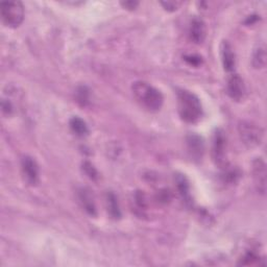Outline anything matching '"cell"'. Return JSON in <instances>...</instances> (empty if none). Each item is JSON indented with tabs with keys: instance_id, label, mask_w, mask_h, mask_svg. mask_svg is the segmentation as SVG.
Here are the masks:
<instances>
[{
	"instance_id": "cell-1",
	"label": "cell",
	"mask_w": 267,
	"mask_h": 267,
	"mask_svg": "<svg viewBox=\"0 0 267 267\" xmlns=\"http://www.w3.org/2000/svg\"><path fill=\"white\" fill-rule=\"evenodd\" d=\"M132 91L135 99L141 106L149 112H158L162 108L164 97L158 89L145 82H136L132 86Z\"/></svg>"
},
{
	"instance_id": "cell-2",
	"label": "cell",
	"mask_w": 267,
	"mask_h": 267,
	"mask_svg": "<svg viewBox=\"0 0 267 267\" xmlns=\"http://www.w3.org/2000/svg\"><path fill=\"white\" fill-rule=\"evenodd\" d=\"M177 110L181 118L188 123L198 122L203 116V106L200 98L187 90L177 92Z\"/></svg>"
},
{
	"instance_id": "cell-3",
	"label": "cell",
	"mask_w": 267,
	"mask_h": 267,
	"mask_svg": "<svg viewBox=\"0 0 267 267\" xmlns=\"http://www.w3.org/2000/svg\"><path fill=\"white\" fill-rule=\"evenodd\" d=\"M238 133L243 144L250 148L259 146L264 138L262 128L251 121H240L238 124Z\"/></svg>"
},
{
	"instance_id": "cell-4",
	"label": "cell",
	"mask_w": 267,
	"mask_h": 267,
	"mask_svg": "<svg viewBox=\"0 0 267 267\" xmlns=\"http://www.w3.org/2000/svg\"><path fill=\"white\" fill-rule=\"evenodd\" d=\"M3 22L9 27H18L24 20V7L20 2L2 4Z\"/></svg>"
},
{
	"instance_id": "cell-5",
	"label": "cell",
	"mask_w": 267,
	"mask_h": 267,
	"mask_svg": "<svg viewBox=\"0 0 267 267\" xmlns=\"http://www.w3.org/2000/svg\"><path fill=\"white\" fill-rule=\"evenodd\" d=\"M21 169L27 184L34 186L39 183V166L29 156H24L21 160Z\"/></svg>"
},
{
	"instance_id": "cell-6",
	"label": "cell",
	"mask_w": 267,
	"mask_h": 267,
	"mask_svg": "<svg viewBox=\"0 0 267 267\" xmlns=\"http://www.w3.org/2000/svg\"><path fill=\"white\" fill-rule=\"evenodd\" d=\"M225 146H226V137L222 130H217L213 137L212 144V156L213 160L218 165L224 164L225 157Z\"/></svg>"
},
{
	"instance_id": "cell-7",
	"label": "cell",
	"mask_w": 267,
	"mask_h": 267,
	"mask_svg": "<svg viewBox=\"0 0 267 267\" xmlns=\"http://www.w3.org/2000/svg\"><path fill=\"white\" fill-rule=\"evenodd\" d=\"M226 93L235 101H239L243 98L245 94V85L241 77L238 74H233L228 79L226 85Z\"/></svg>"
},
{
	"instance_id": "cell-8",
	"label": "cell",
	"mask_w": 267,
	"mask_h": 267,
	"mask_svg": "<svg viewBox=\"0 0 267 267\" xmlns=\"http://www.w3.org/2000/svg\"><path fill=\"white\" fill-rule=\"evenodd\" d=\"M253 174L257 190L261 194L266 193V164L261 158L256 159L253 163Z\"/></svg>"
},
{
	"instance_id": "cell-9",
	"label": "cell",
	"mask_w": 267,
	"mask_h": 267,
	"mask_svg": "<svg viewBox=\"0 0 267 267\" xmlns=\"http://www.w3.org/2000/svg\"><path fill=\"white\" fill-rule=\"evenodd\" d=\"M187 147L190 156L193 159L200 160L203 158L205 151V143L202 137L195 134H191L187 137Z\"/></svg>"
},
{
	"instance_id": "cell-10",
	"label": "cell",
	"mask_w": 267,
	"mask_h": 267,
	"mask_svg": "<svg viewBox=\"0 0 267 267\" xmlns=\"http://www.w3.org/2000/svg\"><path fill=\"white\" fill-rule=\"evenodd\" d=\"M189 34L190 39L197 44H201L205 41L206 34H207V28L205 22L200 19V18H194L190 24L189 28Z\"/></svg>"
},
{
	"instance_id": "cell-11",
	"label": "cell",
	"mask_w": 267,
	"mask_h": 267,
	"mask_svg": "<svg viewBox=\"0 0 267 267\" xmlns=\"http://www.w3.org/2000/svg\"><path fill=\"white\" fill-rule=\"evenodd\" d=\"M79 200L85 211L89 215L95 216L96 215V206L94 203V199L91 194V191L88 188L82 187L79 190Z\"/></svg>"
},
{
	"instance_id": "cell-12",
	"label": "cell",
	"mask_w": 267,
	"mask_h": 267,
	"mask_svg": "<svg viewBox=\"0 0 267 267\" xmlns=\"http://www.w3.org/2000/svg\"><path fill=\"white\" fill-rule=\"evenodd\" d=\"M221 58L224 69L227 72H232L235 69V53L233 52V48L227 42L222 43L221 47Z\"/></svg>"
},
{
	"instance_id": "cell-13",
	"label": "cell",
	"mask_w": 267,
	"mask_h": 267,
	"mask_svg": "<svg viewBox=\"0 0 267 267\" xmlns=\"http://www.w3.org/2000/svg\"><path fill=\"white\" fill-rule=\"evenodd\" d=\"M105 204L109 215L113 219H119L121 217V211L118 203V199L113 192H108L105 195Z\"/></svg>"
},
{
	"instance_id": "cell-14",
	"label": "cell",
	"mask_w": 267,
	"mask_h": 267,
	"mask_svg": "<svg viewBox=\"0 0 267 267\" xmlns=\"http://www.w3.org/2000/svg\"><path fill=\"white\" fill-rule=\"evenodd\" d=\"M69 126L72 131L79 137H86L89 134V129L87 123L80 117H72L69 121Z\"/></svg>"
},
{
	"instance_id": "cell-15",
	"label": "cell",
	"mask_w": 267,
	"mask_h": 267,
	"mask_svg": "<svg viewBox=\"0 0 267 267\" xmlns=\"http://www.w3.org/2000/svg\"><path fill=\"white\" fill-rule=\"evenodd\" d=\"M174 180H175L177 190H179L180 194L182 195V198L186 202H189L190 201V186H189L188 180L186 179V176L183 174H177Z\"/></svg>"
},
{
	"instance_id": "cell-16",
	"label": "cell",
	"mask_w": 267,
	"mask_h": 267,
	"mask_svg": "<svg viewBox=\"0 0 267 267\" xmlns=\"http://www.w3.org/2000/svg\"><path fill=\"white\" fill-rule=\"evenodd\" d=\"M266 49L265 46H259L253 55V66L256 69L264 68L266 65Z\"/></svg>"
},
{
	"instance_id": "cell-17",
	"label": "cell",
	"mask_w": 267,
	"mask_h": 267,
	"mask_svg": "<svg viewBox=\"0 0 267 267\" xmlns=\"http://www.w3.org/2000/svg\"><path fill=\"white\" fill-rule=\"evenodd\" d=\"M89 92H90V91L88 90V88L84 87V86L80 87L77 90V101L81 105L85 106V105H87L89 103V101H90V100H89V99H90V93H89Z\"/></svg>"
},
{
	"instance_id": "cell-18",
	"label": "cell",
	"mask_w": 267,
	"mask_h": 267,
	"mask_svg": "<svg viewBox=\"0 0 267 267\" xmlns=\"http://www.w3.org/2000/svg\"><path fill=\"white\" fill-rule=\"evenodd\" d=\"M260 258L255 255L254 253H247L245 256L241 259V262L239 263L240 265H257L260 264Z\"/></svg>"
},
{
	"instance_id": "cell-19",
	"label": "cell",
	"mask_w": 267,
	"mask_h": 267,
	"mask_svg": "<svg viewBox=\"0 0 267 267\" xmlns=\"http://www.w3.org/2000/svg\"><path fill=\"white\" fill-rule=\"evenodd\" d=\"M83 169H84L85 173H86L89 177H90V179L95 180L96 177H97V171H96V169L93 167L92 164H90L89 162L84 163V165H83Z\"/></svg>"
},
{
	"instance_id": "cell-20",
	"label": "cell",
	"mask_w": 267,
	"mask_h": 267,
	"mask_svg": "<svg viewBox=\"0 0 267 267\" xmlns=\"http://www.w3.org/2000/svg\"><path fill=\"white\" fill-rule=\"evenodd\" d=\"M2 108H3V113L5 115H8V116H11L14 113V111H15V108H14L13 103L9 99H3Z\"/></svg>"
},
{
	"instance_id": "cell-21",
	"label": "cell",
	"mask_w": 267,
	"mask_h": 267,
	"mask_svg": "<svg viewBox=\"0 0 267 267\" xmlns=\"http://www.w3.org/2000/svg\"><path fill=\"white\" fill-rule=\"evenodd\" d=\"M161 5L164 7L165 10L170 11V12H174L180 8V6L182 4L179 2H163V3H161Z\"/></svg>"
},
{
	"instance_id": "cell-22",
	"label": "cell",
	"mask_w": 267,
	"mask_h": 267,
	"mask_svg": "<svg viewBox=\"0 0 267 267\" xmlns=\"http://www.w3.org/2000/svg\"><path fill=\"white\" fill-rule=\"evenodd\" d=\"M185 61L188 62L190 65L199 66L202 63V58L198 57V56H194V55H190V56L185 57Z\"/></svg>"
},
{
	"instance_id": "cell-23",
	"label": "cell",
	"mask_w": 267,
	"mask_h": 267,
	"mask_svg": "<svg viewBox=\"0 0 267 267\" xmlns=\"http://www.w3.org/2000/svg\"><path fill=\"white\" fill-rule=\"evenodd\" d=\"M121 6L123 7V8H126L127 10H135L138 6H139V3H137V2H123V3H121Z\"/></svg>"
}]
</instances>
